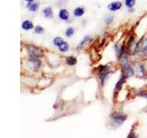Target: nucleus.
I'll use <instances>...</instances> for the list:
<instances>
[{
    "label": "nucleus",
    "mask_w": 147,
    "mask_h": 138,
    "mask_svg": "<svg viewBox=\"0 0 147 138\" xmlns=\"http://www.w3.org/2000/svg\"><path fill=\"white\" fill-rule=\"evenodd\" d=\"M127 118L126 115L124 114H121V113H116V114H112L110 116V119H111V124L113 126H119L125 121Z\"/></svg>",
    "instance_id": "nucleus-3"
},
{
    "label": "nucleus",
    "mask_w": 147,
    "mask_h": 138,
    "mask_svg": "<svg viewBox=\"0 0 147 138\" xmlns=\"http://www.w3.org/2000/svg\"><path fill=\"white\" fill-rule=\"evenodd\" d=\"M90 41V37H88V36H86V37H85V38H84V40H83L82 41V43L79 44V45H78V48H80V47H82V46L83 45H84L86 43H87V41Z\"/></svg>",
    "instance_id": "nucleus-19"
},
{
    "label": "nucleus",
    "mask_w": 147,
    "mask_h": 138,
    "mask_svg": "<svg viewBox=\"0 0 147 138\" xmlns=\"http://www.w3.org/2000/svg\"><path fill=\"white\" fill-rule=\"evenodd\" d=\"M74 32H75V30H74L73 28H68V29L66 30V31H65V35L67 37H71L74 34Z\"/></svg>",
    "instance_id": "nucleus-18"
},
{
    "label": "nucleus",
    "mask_w": 147,
    "mask_h": 138,
    "mask_svg": "<svg viewBox=\"0 0 147 138\" xmlns=\"http://www.w3.org/2000/svg\"><path fill=\"white\" fill-rule=\"evenodd\" d=\"M27 52L30 58H39L43 55V51L34 45H27Z\"/></svg>",
    "instance_id": "nucleus-1"
},
{
    "label": "nucleus",
    "mask_w": 147,
    "mask_h": 138,
    "mask_svg": "<svg viewBox=\"0 0 147 138\" xmlns=\"http://www.w3.org/2000/svg\"><path fill=\"white\" fill-rule=\"evenodd\" d=\"M135 53L147 56V38H144L139 41V43L137 44Z\"/></svg>",
    "instance_id": "nucleus-2"
},
{
    "label": "nucleus",
    "mask_w": 147,
    "mask_h": 138,
    "mask_svg": "<svg viewBox=\"0 0 147 138\" xmlns=\"http://www.w3.org/2000/svg\"><path fill=\"white\" fill-rule=\"evenodd\" d=\"M42 12L44 14V16L47 18H53V10H52V8H51V7H46V8H44Z\"/></svg>",
    "instance_id": "nucleus-11"
},
{
    "label": "nucleus",
    "mask_w": 147,
    "mask_h": 138,
    "mask_svg": "<svg viewBox=\"0 0 147 138\" xmlns=\"http://www.w3.org/2000/svg\"><path fill=\"white\" fill-rule=\"evenodd\" d=\"M26 1H28V2H32L33 0H26Z\"/></svg>",
    "instance_id": "nucleus-21"
},
{
    "label": "nucleus",
    "mask_w": 147,
    "mask_h": 138,
    "mask_svg": "<svg viewBox=\"0 0 147 138\" xmlns=\"http://www.w3.org/2000/svg\"><path fill=\"white\" fill-rule=\"evenodd\" d=\"M27 7L30 9V11H36L39 7L38 3H33V2H29L27 5Z\"/></svg>",
    "instance_id": "nucleus-10"
},
{
    "label": "nucleus",
    "mask_w": 147,
    "mask_h": 138,
    "mask_svg": "<svg viewBox=\"0 0 147 138\" xmlns=\"http://www.w3.org/2000/svg\"><path fill=\"white\" fill-rule=\"evenodd\" d=\"M121 7V2H112L110 3L109 6H108V8L109 9L110 11H116V10H119V8Z\"/></svg>",
    "instance_id": "nucleus-7"
},
{
    "label": "nucleus",
    "mask_w": 147,
    "mask_h": 138,
    "mask_svg": "<svg viewBox=\"0 0 147 138\" xmlns=\"http://www.w3.org/2000/svg\"><path fill=\"white\" fill-rule=\"evenodd\" d=\"M125 5L128 7H132L135 5V0H125Z\"/></svg>",
    "instance_id": "nucleus-17"
},
{
    "label": "nucleus",
    "mask_w": 147,
    "mask_h": 138,
    "mask_svg": "<svg viewBox=\"0 0 147 138\" xmlns=\"http://www.w3.org/2000/svg\"><path fill=\"white\" fill-rule=\"evenodd\" d=\"M35 32L36 33H42L43 32V29L41 27H40V26H38V27H36V29H35Z\"/></svg>",
    "instance_id": "nucleus-20"
},
{
    "label": "nucleus",
    "mask_w": 147,
    "mask_h": 138,
    "mask_svg": "<svg viewBox=\"0 0 147 138\" xmlns=\"http://www.w3.org/2000/svg\"><path fill=\"white\" fill-rule=\"evenodd\" d=\"M134 67H135V71H136L137 76L139 77H144V72H145L144 64H142V63H140V62H136Z\"/></svg>",
    "instance_id": "nucleus-4"
},
{
    "label": "nucleus",
    "mask_w": 147,
    "mask_h": 138,
    "mask_svg": "<svg viewBox=\"0 0 147 138\" xmlns=\"http://www.w3.org/2000/svg\"><path fill=\"white\" fill-rule=\"evenodd\" d=\"M84 13H85V10L83 7H76L75 10H74V15L76 17H81L84 15Z\"/></svg>",
    "instance_id": "nucleus-12"
},
{
    "label": "nucleus",
    "mask_w": 147,
    "mask_h": 138,
    "mask_svg": "<svg viewBox=\"0 0 147 138\" xmlns=\"http://www.w3.org/2000/svg\"><path fill=\"white\" fill-rule=\"evenodd\" d=\"M59 18L63 20H69V12L66 9H61L59 12Z\"/></svg>",
    "instance_id": "nucleus-8"
},
{
    "label": "nucleus",
    "mask_w": 147,
    "mask_h": 138,
    "mask_svg": "<svg viewBox=\"0 0 147 138\" xmlns=\"http://www.w3.org/2000/svg\"><path fill=\"white\" fill-rule=\"evenodd\" d=\"M28 64H29L30 67L32 69V70H37V69H39V67L41 64L39 58H30V60Z\"/></svg>",
    "instance_id": "nucleus-5"
},
{
    "label": "nucleus",
    "mask_w": 147,
    "mask_h": 138,
    "mask_svg": "<svg viewBox=\"0 0 147 138\" xmlns=\"http://www.w3.org/2000/svg\"><path fill=\"white\" fill-rule=\"evenodd\" d=\"M125 79H126V76L122 75L121 78V79H119V81L117 83L116 87H115V92L118 91L119 89H121V86H122V84H123V82H125Z\"/></svg>",
    "instance_id": "nucleus-13"
},
{
    "label": "nucleus",
    "mask_w": 147,
    "mask_h": 138,
    "mask_svg": "<svg viewBox=\"0 0 147 138\" xmlns=\"http://www.w3.org/2000/svg\"><path fill=\"white\" fill-rule=\"evenodd\" d=\"M58 48H59L60 51H61V52L64 53V52H67V51L69 50V46H68L67 43H64V41H63V43H61L58 46Z\"/></svg>",
    "instance_id": "nucleus-14"
},
{
    "label": "nucleus",
    "mask_w": 147,
    "mask_h": 138,
    "mask_svg": "<svg viewBox=\"0 0 147 138\" xmlns=\"http://www.w3.org/2000/svg\"><path fill=\"white\" fill-rule=\"evenodd\" d=\"M21 27H22L23 30H30V29H32V28H33V24H32V22L30 21V20H25V21L22 22Z\"/></svg>",
    "instance_id": "nucleus-9"
},
{
    "label": "nucleus",
    "mask_w": 147,
    "mask_h": 138,
    "mask_svg": "<svg viewBox=\"0 0 147 138\" xmlns=\"http://www.w3.org/2000/svg\"><path fill=\"white\" fill-rule=\"evenodd\" d=\"M109 68L108 66H100L99 69H98V74H99V78L101 79V81H104V78L107 76V75L109 74Z\"/></svg>",
    "instance_id": "nucleus-6"
},
{
    "label": "nucleus",
    "mask_w": 147,
    "mask_h": 138,
    "mask_svg": "<svg viewBox=\"0 0 147 138\" xmlns=\"http://www.w3.org/2000/svg\"><path fill=\"white\" fill-rule=\"evenodd\" d=\"M63 43V39L61 38V37H56L54 40H53V43L55 44L58 47V46L61 44V43Z\"/></svg>",
    "instance_id": "nucleus-16"
},
{
    "label": "nucleus",
    "mask_w": 147,
    "mask_h": 138,
    "mask_svg": "<svg viewBox=\"0 0 147 138\" xmlns=\"http://www.w3.org/2000/svg\"><path fill=\"white\" fill-rule=\"evenodd\" d=\"M66 63L69 66H74V64H76V58L74 56H69L66 58Z\"/></svg>",
    "instance_id": "nucleus-15"
}]
</instances>
